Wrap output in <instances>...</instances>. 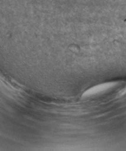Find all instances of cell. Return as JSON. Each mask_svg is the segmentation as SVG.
Here are the masks:
<instances>
[{
  "mask_svg": "<svg viewBox=\"0 0 126 151\" xmlns=\"http://www.w3.org/2000/svg\"><path fill=\"white\" fill-rule=\"evenodd\" d=\"M118 85V83L115 82H106L96 86H94L86 91L83 94L84 97H91L100 96L102 94L109 92L114 89Z\"/></svg>",
  "mask_w": 126,
  "mask_h": 151,
  "instance_id": "obj_1",
  "label": "cell"
}]
</instances>
